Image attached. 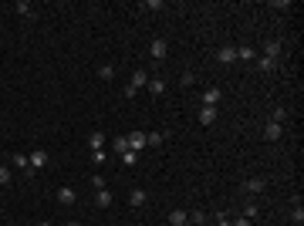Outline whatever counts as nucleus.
<instances>
[{"instance_id":"nucleus-26","label":"nucleus","mask_w":304,"mask_h":226,"mask_svg":"<svg viewBox=\"0 0 304 226\" xmlns=\"http://www.w3.org/2000/svg\"><path fill=\"white\" fill-rule=\"evenodd\" d=\"M284 118H287V108H274V112H270V122H277V125H281Z\"/></svg>"},{"instance_id":"nucleus-35","label":"nucleus","mask_w":304,"mask_h":226,"mask_svg":"<svg viewBox=\"0 0 304 226\" xmlns=\"http://www.w3.org/2000/svg\"><path fill=\"white\" fill-rule=\"evenodd\" d=\"M37 226H51V223H37Z\"/></svg>"},{"instance_id":"nucleus-11","label":"nucleus","mask_w":304,"mask_h":226,"mask_svg":"<svg viewBox=\"0 0 304 226\" xmlns=\"http://www.w3.org/2000/svg\"><path fill=\"white\" fill-rule=\"evenodd\" d=\"M95 206H98V210H108V206H112V193H108V189H95Z\"/></svg>"},{"instance_id":"nucleus-8","label":"nucleus","mask_w":304,"mask_h":226,"mask_svg":"<svg viewBox=\"0 0 304 226\" xmlns=\"http://www.w3.org/2000/svg\"><path fill=\"white\" fill-rule=\"evenodd\" d=\"M220 98H223V91H217V88L203 91V105H206V108H217V105H220Z\"/></svg>"},{"instance_id":"nucleus-18","label":"nucleus","mask_w":304,"mask_h":226,"mask_svg":"<svg viewBox=\"0 0 304 226\" xmlns=\"http://www.w3.org/2000/svg\"><path fill=\"white\" fill-rule=\"evenodd\" d=\"M236 61H257V51L243 44V48H236Z\"/></svg>"},{"instance_id":"nucleus-30","label":"nucleus","mask_w":304,"mask_h":226,"mask_svg":"<svg viewBox=\"0 0 304 226\" xmlns=\"http://www.w3.org/2000/svg\"><path fill=\"white\" fill-rule=\"evenodd\" d=\"M0 186H10V169L0 162Z\"/></svg>"},{"instance_id":"nucleus-7","label":"nucleus","mask_w":304,"mask_h":226,"mask_svg":"<svg viewBox=\"0 0 304 226\" xmlns=\"http://www.w3.org/2000/svg\"><path fill=\"white\" fill-rule=\"evenodd\" d=\"M217 61H220V65H233V61H236V48H220V51H217Z\"/></svg>"},{"instance_id":"nucleus-22","label":"nucleus","mask_w":304,"mask_h":226,"mask_svg":"<svg viewBox=\"0 0 304 226\" xmlns=\"http://www.w3.org/2000/svg\"><path fill=\"white\" fill-rule=\"evenodd\" d=\"M257 213H260V210H257V203H253V199H247V203H243V216L253 223V220H257Z\"/></svg>"},{"instance_id":"nucleus-36","label":"nucleus","mask_w":304,"mask_h":226,"mask_svg":"<svg viewBox=\"0 0 304 226\" xmlns=\"http://www.w3.org/2000/svg\"><path fill=\"white\" fill-rule=\"evenodd\" d=\"M7 226H17V223H7Z\"/></svg>"},{"instance_id":"nucleus-29","label":"nucleus","mask_w":304,"mask_h":226,"mask_svg":"<svg viewBox=\"0 0 304 226\" xmlns=\"http://www.w3.org/2000/svg\"><path fill=\"white\" fill-rule=\"evenodd\" d=\"M193 81H196V75H193V71H183V75H179V84H183V88H189Z\"/></svg>"},{"instance_id":"nucleus-23","label":"nucleus","mask_w":304,"mask_h":226,"mask_svg":"<svg viewBox=\"0 0 304 226\" xmlns=\"http://www.w3.org/2000/svg\"><path fill=\"white\" fill-rule=\"evenodd\" d=\"M112 149L118 152V155H122V152H129V139H125V135H115V139H112Z\"/></svg>"},{"instance_id":"nucleus-33","label":"nucleus","mask_w":304,"mask_h":226,"mask_svg":"<svg viewBox=\"0 0 304 226\" xmlns=\"http://www.w3.org/2000/svg\"><path fill=\"white\" fill-rule=\"evenodd\" d=\"M233 226H253V223H250L247 216H236V220H233Z\"/></svg>"},{"instance_id":"nucleus-32","label":"nucleus","mask_w":304,"mask_h":226,"mask_svg":"<svg viewBox=\"0 0 304 226\" xmlns=\"http://www.w3.org/2000/svg\"><path fill=\"white\" fill-rule=\"evenodd\" d=\"M159 7H162V0H146L142 3V10H159Z\"/></svg>"},{"instance_id":"nucleus-17","label":"nucleus","mask_w":304,"mask_h":226,"mask_svg":"<svg viewBox=\"0 0 304 226\" xmlns=\"http://www.w3.org/2000/svg\"><path fill=\"white\" fill-rule=\"evenodd\" d=\"M14 10H17L20 17H27V20H34V7H31L27 0H17V7H14Z\"/></svg>"},{"instance_id":"nucleus-4","label":"nucleus","mask_w":304,"mask_h":226,"mask_svg":"<svg viewBox=\"0 0 304 226\" xmlns=\"http://www.w3.org/2000/svg\"><path fill=\"white\" fill-rule=\"evenodd\" d=\"M58 203H61V206H75V203H78V193L71 189V186H61V189H58Z\"/></svg>"},{"instance_id":"nucleus-5","label":"nucleus","mask_w":304,"mask_h":226,"mask_svg":"<svg viewBox=\"0 0 304 226\" xmlns=\"http://www.w3.org/2000/svg\"><path fill=\"white\" fill-rule=\"evenodd\" d=\"M146 84H149V75H146L142 68H135V71H132V81H129V88H132V91H142Z\"/></svg>"},{"instance_id":"nucleus-10","label":"nucleus","mask_w":304,"mask_h":226,"mask_svg":"<svg viewBox=\"0 0 304 226\" xmlns=\"http://www.w3.org/2000/svg\"><path fill=\"white\" fill-rule=\"evenodd\" d=\"M10 165H14V169H27V176H34V172H31V162H27L24 152H14V155H10Z\"/></svg>"},{"instance_id":"nucleus-12","label":"nucleus","mask_w":304,"mask_h":226,"mask_svg":"<svg viewBox=\"0 0 304 226\" xmlns=\"http://www.w3.org/2000/svg\"><path fill=\"white\" fill-rule=\"evenodd\" d=\"M146 199H149V196H146V189H132V193H129V206H132V210L146 206Z\"/></svg>"},{"instance_id":"nucleus-3","label":"nucleus","mask_w":304,"mask_h":226,"mask_svg":"<svg viewBox=\"0 0 304 226\" xmlns=\"http://www.w3.org/2000/svg\"><path fill=\"white\" fill-rule=\"evenodd\" d=\"M125 139H129V149L132 152H142L146 145H149V142H146V132H129Z\"/></svg>"},{"instance_id":"nucleus-27","label":"nucleus","mask_w":304,"mask_h":226,"mask_svg":"<svg viewBox=\"0 0 304 226\" xmlns=\"http://www.w3.org/2000/svg\"><path fill=\"white\" fill-rule=\"evenodd\" d=\"M135 159H139V152H122V165H135Z\"/></svg>"},{"instance_id":"nucleus-25","label":"nucleus","mask_w":304,"mask_h":226,"mask_svg":"<svg viewBox=\"0 0 304 226\" xmlns=\"http://www.w3.org/2000/svg\"><path fill=\"white\" fill-rule=\"evenodd\" d=\"M98 78L112 81V78H115V68H112V65H101V68H98Z\"/></svg>"},{"instance_id":"nucleus-15","label":"nucleus","mask_w":304,"mask_h":226,"mask_svg":"<svg viewBox=\"0 0 304 226\" xmlns=\"http://www.w3.org/2000/svg\"><path fill=\"white\" fill-rule=\"evenodd\" d=\"M189 223V213H186V210H172V213H169V226H186Z\"/></svg>"},{"instance_id":"nucleus-2","label":"nucleus","mask_w":304,"mask_h":226,"mask_svg":"<svg viewBox=\"0 0 304 226\" xmlns=\"http://www.w3.org/2000/svg\"><path fill=\"white\" fill-rule=\"evenodd\" d=\"M27 162H31V172L44 169V165H48V149H34L31 155H27Z\"/></svg>"},{"instance_id":"nucleus-31","label":"nucleus","mask_w":304,"mask_h":226,"mask_svg":"<svg viewBox=\"0 0 304 226\" xmlns=\"http://www.w3.org/2000/svg\"><path fill=\"white\" fill-rule=\"evenodd\" d=\"M105 159H108V155H105V149H101V152H91V162H95V165H105Z\"/></svg>"},{"instance_id":"nucleus-20","label":"nucleus","mask_w":304,"mask_h":226,"mask_svg":"<svg viewBox=\"0 0 304 226\" xmlns=\"http://www.w3.org/2000/svg\"><path fill=\"white\" fill-rule=\"evenodd\" d=\"M291 220L301 226L304 223V206H301V199H294V206H291Z\"/></svg>"},{"instance_id":"nucleus-1","label":"nucleus","mask_w":304,"mask_h":226,"mask_svg":"<svg viewBox=\"0 0 304 226\" xmlns=\"http://www.w3.org/2000/svg\"><path fill=\"white\" fill-rule=\"evenodd\" d=\"M264 186H267V179H260V176L243 179V193H247V196H260V193H264Z\"/></svg>"},{"instance_id":"nucleus-19","label":"nucleus","mask_w":304,"mask_h":226,"mask_svg":"<svg viewBox=\"0 0 304 226\" xmlns=\"http://www.w3.org/2000/svg\"><path fill=\"white\" fill-rule=\"evenodd\" d=\"M200 122H203V125H213V122H217V108H206V105H203V108H200Z\"/></svg>"},{"instance_id":"nucleus-16","label":"nucleus","mask_w":304,"mask_h":226,"mask_svg":"<svg viewBox=\"0 0 304 226\" xmlns=\"http://www.w3.org/2000/svg\"><path fill=\"white\" fill-rule=\"evenodd\" d=\"M264 58L277 61V58H281V41H267V44H264Z\"/></svg>"},{"instance_id":"nucleus-21","label":"nucleus","mask_w":304,"mask_h":226,"mask_svg":"<svg viewBox=\"0 0 304 226\" xmlns=\"http://www.w3.org/2000/svg\"><path fill=\"white\" fill-rule=\"evenodd\" d=\"M257 68H260L264 75H270V71H277V61H270V58H257Z\"/></svg>"},{"instance_id":"nucleus-28","label":"nucleus","mask_w":304,"mask_h":226,"mask_svg":"<svg viewBox=\"0 0 304 226\" xmlns=\"http://www.w3.org/2000/svg\"><path fill=\"white\" fill-rule=\"evenodd\" d=\"M189 223H206V213H203V210H193V213H189Z\"/></svg>"},{"instance_id":"nucleus-14","label":"nucleus","mask_w":304,"mask_h":226,"mask_svg":"<svg viewBox=\"0 0 304 226\" xmlns=\"http://www.w3.org/2000/svg\"><path fill=\"white\" fill-rule=\"evenodd\" d=\"M88 149H91V152L105 149V132H91V135H88Z\"/></svg>"},{"instance_id":"nucleus-9","label":"nucleus","mask_w":304,"mask_h":226,"mask_svg":"<svg viewBox=\"0 0 304 226\" xmlns=\"http://www.w3.org/2000/svg\"><path fill=\"white\" fill-rule=\"evenodd\" d=\"M281 135H284V129H281L277 122H267V129H264V139H267V142H277Z\"/></svg>"},{"instance_id":"nucleus-34","label":"nucleus","mask_w":304,"mask_h":226,"mask_svg":"<svg viewBox=\"0 0 304 226\" xmlns=\"http://www.w3.org/2000/svg\"><path fill=\"white\" fill-rule=\"evenodd\" d=\"M68 226H81V223H78V220H71V223H68Z\"/></svg>"},{"instance_id":"nucleus-13","label":"nucleus","mask_w":304,"mask_h":226,"mask_svg":"<svg viewBox=\"0 0 304 226\" xmlns=\"http://www.w3.org/2000/svg\"><path fill=\"white\" fill-rule=\"evenodd\" d=\"M146 88H149V95H162V91H166V78L149 75V84H146Z\"/></svg>"},{"instance_id":"nucleus-24","label":"nucleus","mask_w":304,"mask_h":226,"mask_svg":"<svg viewBox=\"0 0 304 226\" xmlns=\"http://www.w3.org/2000/svg\"><path fill=\"white\" fill-rule=\"evenodd\" d=\"M162 139H166V132H146V142L149 145H162Z\"/></svg>"},{"instance_id":"nucleus-6","label":"nucleus","mask_w":304,"mask_h":226,"mask_svg":"<svg viewBox=\"0 0 304 226\" xmlns=\"http://www.w3.org/2000/svg\"><path fill=\"white\" fill-rule=\"evenodd\" d=\"M149 54H152V58H155V61H162V58H166V54H169V44H166V41H162V37H159V41H152Z\"/></svg>"}]
</instances>
